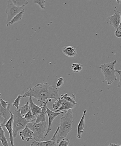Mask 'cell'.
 <instances>
[{
    "label": "cell",
    "mask_w": 121,
    "mask_h": 146,
    "mask_svg": "<svg viewBox=\"0 0 121 146\" xmlns=\"http://www.w3.org/2000/svg\"><path fill=\"white\" fill-rule=\"evenodd\" d=\"M9 104L8 102L4 101L2 99H1V106L4 108L6 109L8 108Z\"/></svg>",
    "instance_id": "30"
},
{
    "label": "cell",
    "mask_w": 121,
    "mask_h": 146,
    "mask_svg": "<svg viewBox=\"0 0 121 146\" xmlns=\"http://www.w3.org/2000/svg\"><path fill=\"white\" fill-rule=\"evenodd\" d=\"M120 76V78H119V81L118 83L117 87L118 88L121 89V70H119L118 72Z\"/></svg>",
    "instance_id": "32"
},
{
    "label": "cell",
    "mask_w": 121,
    "mask_h": 146,
    "mask_svg": "<svg viewBox=\"0 0 121 146\" xmlns=\"http://www.w3.org/2000/svg\"><path fill=\"white\" fill-rule=\"evenodd\" d=\"M5 129L4 127L1 126L0 140L3 146H9L8 141L5 135Z\"/></svg>",
    "instance_id": "19"
},
{
    "label": "cell",
    "mask_w": 121,
    "mask_h": 146,
    "mask_svg": "<svg viewBox=\"0 0 121 146\" xmlns=\"http://www.w3.org/2000/svg\"><path fill=\"white\" fill-rule=\"evenodd\" d=\"M10 104L8 108H4L1 106L0 108V118H1V125H4L11 118V111H10Z\"/></svg>",
    "instance_id": "11"
},
{
    "label": "cell",
    "mask_w": 121,
    "mask_h": 146,
    "mask_svg": "<svg viewBox=\"0 0 121 146\" xmlns=\"http://www.w3.org/2000/svg\"><path fill=\"white\" fill-rule=\"evenodd\" d=\"M76 106L72 103L63 99V102L59 110L55 111V112L56 113L63 112L65 113L69 110H72V109L74 108Z\"/></svg>",
    "instance_id": "16"
},
{
    "label": "cell",
    "mask_w": 121,
    "mask_h": 146,
    "mask_svg": "<svg viewBox=\"0 0 121 146\" xmlns=\"http://www.w3.org/2000/svg\"><path fill=\"white\" fill-rule=\"evenodd\" d=\"M63 99H62L60 97H59L56 101L53 104L52 108L54 110H57L60 108L62 105Z\"/></svg>",
    "instance_id": "24"
},
{
    "label": "cell",
    "mask_w": 121,
    "mask_h": 146,
    "mask_svg": "<svg viewBox=\"0 0 121 146\" xmlns=\"http://www.w3.org/2000/svg\"><path fill=\"white\" fill-rule=\"evenodd\" d=\"M19 135L23 141H30L34 138V133L32 130L27 126L24 129L20 131Z\"/></svg>",
    "instance_id": "12"
},
{
    "label": "cell",
    "mask_w": 121,
    "mask_h": 146,
    "mask_svg": "<svg viewBox=\"0 0 121 146\" xmlns=\"http://www.w3.org/2000/svg\"><path fill=\"white\" fill-rule=\"evenodd\" d=\"M83 65L82 64L74 63L71 65L70 68L74 73H78L83 69Z\"/></svg>",
    "instance_id": "21"
},
{
    "label": "cell",
    "mask_w": 121,
    "mask_h": 146,
    "mask_svg": "<svg viewBox=\"0 0 121 146\" xmlns=\"http://www.w3.org/2000/svg\"><path fill=\"white\" fill-rule=\"evenodd\" d=\"M69 139L66 138L63 139L58 144V146H68L70 143Z\"/></svg>",
    "instance_id": "28"
},
{
    "label": "cell",
    "mask_w": 121,
    "mask_h": 146,
    "mask_svg": "<svg viewBox=\"0 0 121 146\" xmlns=\"http://www.w3.org/2000/svg\"><path fill=\"white\" fill-rule=\"evenodd\" d=\"M64 84V79L63 77H61L58 79L56 83V87L58 88H60Z\"/></svg>",
    "instance_id": "29"
},
{
    "label": "cell",
    "mask_w": 121,
    "mask_h": 146,
    "mask_svg": "<svg viewBox=\"0 0 121 146\" xmlns=\"http://www.w3.org/2000/svg\"><path fill=\"white\" fill-rule=\"evenodd\" d=\"M45 0H36L34 1V3L38 4L40 7L41 9L43 10L45 9Z\"/></svg>",
    "instance_id": "27"
},
{
    "label": "cell",
    "mask_w": 121,
    "mask_h": 146,
    "mask_svg": "<svg viewBox=\"0 0 121 146\" xmlns=\"http://www.w3.org/2000/svg\"><path fill=\"white\" fill-rule=\"evenodd\" d=\"M110 25L113 26L115 29L119 28L121 23V12L116 9L114 10V14L108 17Z\"/></svg>",
    "instance_id": "9"
},
{
    "label": "cell",
    "mask_w": 121,
    "mask_h": 146,
    "mask_svg": "<svg viewBox=\"0 0 121 146\" xmlns=\"http://www.w3.org/2000/svg\"><path fill=\"white\" fill-rule=\"evenodd\" d=\"M87 113V110H85L84 111L82 118H81L80 121H79V124H78V132L77 138L78 139H80L82 138V135L84 132L85 123V118Z\"/></svg>",
    "instance_id": "15"
},
{
    "label": "cell",
    "mask_w": 121,
    "mask_h": 146,
    "mask_svg": "<svg viewBox=\"0 0 121 146\" xmlns=\"http://www.w3.org/2000/svg\"><path fill=\"white\" fill-rule=\"evenodd\" d=\"M117 62V61L115 60L112 62L102 64L99 66L105 77L102 82H107L108 85H109L117 80L116 73L118 72L119 70L115 69V65Z\"/></svg>",
    "instance_id": "3"
},
{
    "label": "cell",
    "mask_w": 121,
    "mask_h": 146,
    "mask_svg": "<svg viewBox=\"0 0 121 146\" xmlns=\"http://www.w3.org/2000/svg\"><path fill=\"white\" fill-rule=\"evenodd\" d=\"M14 115L13 137L14 139L16 138L18 133L20 132L25 128L29 123L34 122L36 118L31 121H28L21 115L20 108L15 110L13 112Z\"/></svg>",
    "instance_id": "4"
},
{
    "label": "cell",
    "mask_w": 121,
    "mask_h": 146,
    "mask_svg": "<svg viewBox=\"0 0 121 146\" xmlns=\"http://www.w3.org/2000/svg\"><path fill=\"white\" fill-rule=\"evenodd\" d=\"M24 7H18L14 5L12 1H8L5 9L7 14V23L10 22L16 15L24 9Z\"/></svg>",
    "instance_id": "6"
},
{
    "label": "cell",
    "mask_w": 121,
    "mask_h": 146,
    "mask_svg": "<svg viewBox=\"0 0 121 146\" xmlns=\"http://www.w3.org/2000/svg\"><path fill=\"white\" fill-rule=\"evenodd\" d=\"M62 51L65 56L69 58L75 57L77 53L76 48L72 46L64 47L62 48Z\"/></svg>",
    "instance_id": "17"
},
{
    "label": "cell",
    "mask_w": 121,
    "mask_h": 146,
    "mask_svg": "<svg viewBox=\"0 0 121 146\" xmlns=\"http://www.w3.org/2000/svg\"><path fill=\"white\" fill-rule=\"evenodd\" d=\"M32 97H29L28 98V103L30 108L31 111L33 114L34 117H36L41 113L42 111V108L40 106H38L34 104L32 99Z\"/></svg>",
    "instance_id": "14"
},
{
    "label": "cell",
    "mask_w": 121,
    "mask_h": 146,
    "mask_svg": "<svg viewBox=\"0 0 121 146\" xmlns=\"http://www.w3.org/2000/svg\"><path fill=\"white\" fill-rule=\"evenodd\" d=\"M21 113L22 117H24L27 113L31 111L29 106V103L26 102L24 105L20 107Z\"/></svg>",
    "instance_id": "22"
},
{
    "label": "cell",
    "mask_w": 121,
    "mask_h": 146,
    "mask_svg": "<svg viewBox=\"0 0 121 146\" xmlns=\"http://www.w3.org/2000/svg\"><path fill=\"white\" fill-rule=\"evenodd\" d=\"M25 11V10L24 9L16 15L10 22L7 24V27H8L10 25H12L13 24L15 23L21 21V19H22L23 17Z\"/></svg>",
    "instance_id": "18"
},
{
    "label": "cell",
    "mask_w": 121,
    "mask_h": 146,
    "mask_svg": "<svg viewBox=\"0 0 121 146\" xmlns=\"http://www.w3.org/2000/svg\"><path fill=\"white\" fill-rule=\"evenodd\" d=\"M11 117L9 120L4 125H1V126L6 129L9 134V140L11 146H15L14 144V138L13 137V123L14 115L11 112Z\"/></svg>",
    "instance_id": "8"
},
{
    "label": "cell",
    "mask_w": 121,
    "mask_h": 146,
    "mask_svg": "<svg viewBox=\"0 0 121 146\" xmlns=\"http://www.w3.org/2000/svg\"><path fill=\"white\" fill-rule=\"evenodd\" d=\"M121 27V20L120 24V26H119V28H120Z\"/></svg>",
    "instance_id": "34"
},
{
    "label": "cell",
    "mask_w": 121,
    "mask_h": 146,
    "mask_svg": "<svg viewBox=\"0 0 121 146\" xmlns=\"http://www.w3.org/2000/svg\"><path fill=\"white\" fill-rule=\"evenodd\" d=\"M34 122L29 123L27 126L33 131L34 138L35 141H43L45 138V133L47 128V122L42 121L36 124Z\"/></svg>",
    "instance_id": "5"
},
{
    "label": "cell",
    "mask_w": 121,
    "mask_h": 146,
    "mask_svg": "<svg viewBox=\"0 0 121 146\" xmlns=\"http://www.w3.org/2000/svg\"><path fill=\"white\" fill-rule=\"evenodd\" d=\"M62 113H64L63 112H55V111H51L48 107H47V114L48 115V125L47 130L46 133L45 134V137L47 136L50 132L52 131L51 126H52V122L54 119L60 114Z\"/></svg>",
    "instance_id": "10"
},
{
    "label": "cell",
    "mask_w": 121,
    "mask_h": 146,
    "mask_svg": "<svg viewBox=\"0 0 121 146\" xmlns=\"http://www.w3.org/2000/svg\"><path fill=\"white\" fill-rule=\"evenodd\" d=\"M24 118H25L28 121H31L32 120L35 119V117H34L33 114H32L31 111H30L29 112L27 113L26 115L24 117Z\"/></svg>",
    "instance_id": "26"
},
{
    "label": "cell",
    "mask_w": 121,
    "mask_h": 146,
    "mask_svg": "<svg viewBox=\"0 0 121 146\" xmlns=\"http://www.w3.org/2000/svg\"><path fill=\"white\" fill-rule=\"evenodd\" d=\"M119 29H121V27H120V28H119Z\"/></svg>",
    "instance_id": "35"
},
{
    "label": "cell",
    "mask_w": 121,
    "mask_h": 146,
    "mask_svg": "<svg viewBox=\"0 0 121 146\" xmlns=\"http://www.w3.org/2000/svg\"><path fill=\"white\" fill-rule=\"evenodd\" d=\"M108 146H121V144L110 143Z\"/></svg>",
    "instance_id": "33"
},
{
    "label": "cell",
    "mask_w": 121,
    "mask_h": 146,
    "mask_svg": "<svg viewBox=\"0 0 121 146\" xmlns=\"http://www.w3.org/2000/svg\"><path fill=\"white\" fill-rule=\"evenodd\" d=\"M59 127H58L54 133L52 138L49 141H35L31 143L30 146H58L56 141V137L59 131Z\"/></svg>",
    "instance_id": "7"
},
{
    "label": "cell",
    "mask_w": 121,
    "mask_h": 146,
    "mask_svg": "<svg viewBox=\"0 0 121 146\" xmlns=\"http://www.w3.org/2000/svg\"><path fill=\"white\" fill-rule=\"evenodd\" d=\"M12 1L14 5L18 7H25L29 3L28 1L25 0H12Z\"/></svg>",
    "instance_id": "23"
},
{
    "label": "cell",
    "mask_w": 121,
    "mask_h": 146,
    "mask_svg": "<svg viewBox=\"0 0 121 146\" xmlns=\"http://www.w3.org/2000/svg\"><path fill=\"white\" fill-rule=\"evenodd\" d=\"M23 97L22 96L21 94H19L17 97L16 99L14 100V102L12 104V105L13 106H15L17 108V109H19V107L20 105V102L21 98Z\"/></svg>",
    "instance_id": "25"
},
{
    "label": "cell",
    "mask_w": 121,
    "mask_h": 146,
    "mask_svg": "<svg viewBox=\"0 0 121 146\" xmlns=\"http://www.w3.org/2000/svg\"><path fill=\"white\" fill-rule=\"evenodd\" d=\"M23 97H32L41 102H45L49 100H58L59 98V88L48 83H40L24 93Z\"/></svg>",
    "instance_id": "1"
},
{
    "label": "cell",
    "mask_w": 121,
    "mask_h": 146,
    "mask_svg": "<svg viewBox=\"0 0 121 146\" xmlns=\"http://www.w3.org/2000/svg\"><path fill=\"white\" fill-rule=\"evenodd\" d=\"M48 102H49V100H48L45 102L43 103L42 104L40 105L42 108V111H41V113L36 118V119L34 122L35 123H40L42 122V121L46 122V115L47 114V104Z\"/></svg>",
    "instance_id": "13"
},
{
    "label": "cell",
    "mask_w": 121,
    "mask_h": 146,
    "mask_svg": "<svg viewBox=\"0 0 121 146\" xmlns=\"http://www.w3.org/2000/svg\"><path fill=\"white\" fill-rule=\"evenodd\" d=\"M73 113L69 110L60 119L59 129L57 136V143L58 144L63 139L66 138L72 129Z\"/></svg>",
    "instance_id": "2"
},
{
    "label": "cell",
    "mask_w": 121,
    "mask_h": 146,
    "mask_svg": "<svg viewBox=\"0 0 121 146\" xmlns=\"http://www.w3.org/2000/svg\"><path fill=\"white\" fill-rule=\"evenodd\" d=\"M115 35L117 38H121V31L120 29L118 28L115 31Z\"/></svg>",
    "instance_id": "31"
},
{
    "label": "cell",
    "mask_w": 121,
    "mask_h": 146,
    "mask_svg": "<svg viewBox=\"0 0 121 146\" xmlns=\"http://www.w3.org/2000/svg\"><path fill=\"white\" fill-rule=\"evenodd\" d=\"M60 97L62 99L66 100V101L75 104V105H76L77 104V103L75 100V98H76V96H75V94H72V97L68 96L67 94H62L61 95Z\"/></svg>",
    "instance_id": "20"
}]
</instances>
